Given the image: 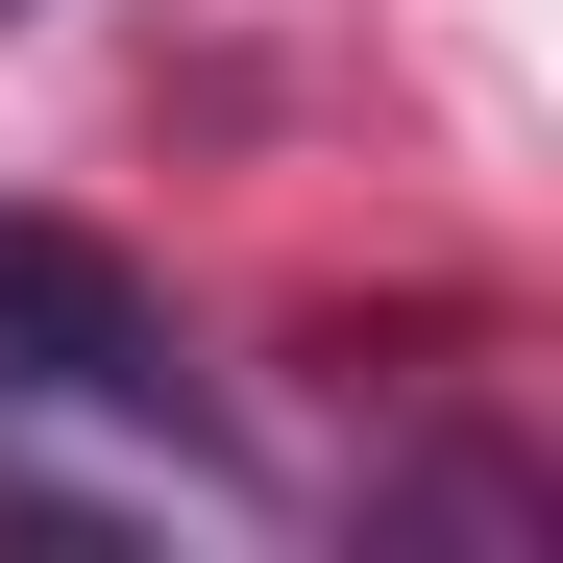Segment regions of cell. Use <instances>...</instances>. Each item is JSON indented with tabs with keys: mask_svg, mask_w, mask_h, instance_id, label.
Segmentation results:
<instances>
[{
	"mask_svg": "<svg viewBox=\"0 0 563 563\" xmlns=\"http://www.w3.org/2000/svg\"><path fill=\"white\" fill-rule=\"evenodd\" d=\"M0 417H123L172 465H221V393L172 343V295L123 245H74V221H0Z\"/></svg>",
	"mask_w": 563,
	"mask_h": 563,
	"instance_id": "obj_1",
	"label": "cell"
},
{
	"mask_svg": "<svg viewBox=\"0 0 563 563\" xmlns=\"http://www.w3.org/2000/svg\"><path fill=\"white\" fill-rule=\"evenodd\" d=\"M367 539H563V490L515 441H441V465H393V490H367Z\"/></svg>",
	"mask_w": 563,
	"mask_h": 563,
	"instance_id": "obj_2",
	"label": "cell"
},
{
	"mask_svg": "<svg viewBox=\"0 0 563 563\" xmlns=\"http://www.w3.org/2000/svg\"><path fill=\"white\" fill-rule=\"evenodd\" d=\"M0 25H25V0H0Z\"/></svg>",
	"mask_w": 563,
	"mask_h": 563,
	"instance_id": "obj_3",
	"label": "cell"
}]
</instances>
